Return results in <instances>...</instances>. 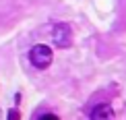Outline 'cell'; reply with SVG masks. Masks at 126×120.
<instances>
[{
  "mask_svg": "<svg viewBox=\"0 0 126 120\" xmlns=\"http://www.w3.org/2000/svg\"><path fill=\"white\" fill-rule=\"evenodd\" d=\"M52 39H54V46L56 48H70L72 44V29L68 23H56L54 29H52Z\"/></svg>",
  "mask_w": 126,
  "mask_h": 120,
  "instance_id": "7a4b0ae2",
  "label": "cell"
},
{
  "mask_svg": "<svg viewBox=\"0 0 126 120\" xmlns=\"http://www.w3.org/2000/svg\"><path fill=\"white\" fill-rule=\"evenodd\" d=\"M52 58H54V52H52V48L46 46V44H37V46H33V48L29 50L31 64H33L35 69H39V70L48 69L52 64Z\"/></svg>",
  "mask_w": 126,
  "mask_h": 120,
  "instance_id": "6da1fadb",
  "label": "cell"
},
{
  "mask_svg": "<svg viewBox=\"0 0 126 120\" xmlns=\"http://www.w3.org/2000/svg\"><path fill=\"white\" fill-rule=\"evenodd\" d=\"M91 120H116V114H114L112 106L110 103H97L91 110Z\"/></svg>",
  "mask_w": 126,
  "mask_h": 120,
  "instance_id": "3957f363",
  "label": "cell"
},
{
  "mask_svg": "<svg viewBox=\"0 0 126 120\" xmlns=\"http://www.w3.org/2000/svg\"><path fill=\"white\" fill-rule=\"evenodd\" d=\"M39 120H60L56 114H44V116H39Z\"/></svg>",
  "mask_w": 126,
  "mask_h": 120,
  "instance_id": "5b68a950",
  "label": "cell"
},
{
  "mask_svg": "<svg viewBox=\"0 0 126 120\" xmlns=\"http://www.w3.org/2000/svg\"><path fill=\"white\" fill-rule=\"evenodd\" d=\"M6 120H21V114H19V110H17V108H10V110H8Z\"/></svg>",
  "mask_w": 126,
  "mask_h": 120,
  "instance_id": "277c9868",
  "label": "cell"
}]
</instances>
